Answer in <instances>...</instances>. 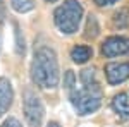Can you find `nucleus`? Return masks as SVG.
<instances>
[{
    "label": "nucleus",
    "instance_id": "obj_1",
    "mask_svg": "<svg viewBox=\"0 0 129 127\" xmlns=\"http://www.w3.org/2000/svg\"><path fill=\"white\" fill-rule=\"evenodd\" d=\"M31 81L41 89H53L60 82V69L57 53L52 47L41 45L35 48L31 60Z\"/></svg>",
    "mask_w": 129,
    "mask_h": 127
},
{
    "label": "nucleus",
    "instance_id": "obj_2",
    "mask_svg": "<svg viewBox=\"0 0 129 127\" xmlns=\"http://www.w3.org/2000/svg\"><path fill=\"white\" fill-rule=\"evenodd\" d=\"M83 5L79 0H64L57 9L53 10V22L55 28L62 34H74L78 33L83 21Z\"/></svg>",
    "mask_w": 129,
    "mask_h": 127
},
{
    "label": "nucleus",
    "instance_id": "obj_3",
    "mask_svg": "<svg viewBox=\"0 0 129 127\" xmlns=\"http://www.w3.org/2000/svg\"><path fill=\"white\" fill-rule=\"evenodd\" d=\"M69 100L76 113L81 117H86L95 113L102 107V95L91 93L84 88H74L69 91Z\"/></svg>",
    "mask_w": 129,
    "mask_h": 127
},
{
    "label": "nucleus",
    "instance_id": "obj_4",
    "mask_svg": "<svg viewBox=\"0 0 129 127\" xmlns=\"http://www.w3.org/2000/svg\"><path fill=\"white\" fill-rule=\"evenodd\" d=\"M22 112H24L26 124L29 127H41L45 118V107L41 98L31 88H26L22 93Z\"/></svg>",
    "mask_w": 129,
    "mask_h": 127
},
{
    "label": "nucleus",
    "instance_id": "obj_5",
    "mask_svg": "<svg viewBox=\"0 0 129 127\" xmlns=\"http://www.w3.org/2000/svg\"><path fill=\"white\" fill-rule=\"evenodd\" d=\"M100 52L105 59H115L129 55V38L127 36H109L103 39Z\"/></svg>",
    "mask_w": 129,
    "mask_h": 127
},
{
    "label": "nucleus",
    "instance_id": "obj_6",
    "mask_svg": "<svg viewBox=\"0 0 129 127\" xmlns=\"http://www.w3.org/2000/svg\"><path fill=\"white\" fill-rule=\"evenodd\" d=\"M105 79L110 86L122 84L129 79V62H109L103 67Z\"/></svg>",
    "mask_w": 129,
    "mask_h": 127
},
{
    "label": "nucleus",
    "instance_id": "obj_7",
    "mask_svg": "<svg viewBox=\"0 0 129 127\" xmlns=\"http://www.w3.org/2000/svg\"><path fill=\"white\" fill-rule=\"evenodd\" d=\"M14 101V88L7 77H0V117H4Z\"/></svg>",
    "mask_w": 129,
    "mask_h": 127
},
{
    "label": "nucleus",
    "instance_id": "obj_8",
    "mask_svg": "<svg viewBox=\"0 0 129 127\" xmlns=\"http://www.w3.org/2000/svg\"><path fill=\"white\" fill-rule=\"evenodd\" d=\"M79 81H81V84H83L84 89H88L91 93H96V95H103L102 86H100V81H98V76H96V70L93 67L83 69L79 74Z\"/></svg>",
    "mask_w": 129,
    "mask_h": 127
},
{
    "label": "nucleus",
    "instance_id": "obj_9",
    "mask_svg": "<svg viewBox=\"0 0 129 127\" xmlns=\"http://www.w3.org/2000/svg\"><path fill=\"white\" fill-rule=\"evenodd\" d=\"M112 110L115 115L122 120H129V95L127 93H117L112 98Z\"/></svg>",
    "mask_w": 129,
    "mask_h": 127
},
{
    "label": "nucleus",
    "instance_id": "obj_10",
    "mask_svg": "<svg viewBox=\"0 0 129 127\" xmlns=\"http://www.w3.org/2000/svg\"><path fill=\"white\" fill-rule=\"evenodd\" d=\"M71 59L74 64H78V65H83V64H86L91 57H93V50L91 47L88 45H76V47H72L71 48Z\"/></svg>",
    "mask_w": 129,
    "mask_h": 127
},
{
    "label": "nucleus",
    "instance_id": "obj_11",
    "mask_svg": "<svg viewBox=\"0 0 129 127\" xmlns=\"http://www.w3.org/2000/svg\"><path fill=\"white\" fill-rule=\"evenodd\" d=\"M100 34V24H98V19H96V16H88V21H86V29H84V36L86 38H96Z\"/></svg>",
    "mask_w": 129,
    "mask_h": 127
},
{
    "label": "nucleus",
    "instance_id": "obj_12",
    "mask_svg": "<svg viewBox=\"0 0 129 127\" xmlns=\"http://www.w3.org/2000/svg\"><path fill=\"white\" fill-rule=\"evenodd\" d=\"M114 26L119 28V29H124L129 26V9L122 7L119 9L115 14H114Z\"/></svg>",
    "mask_w": 129,
    "mask_h": 127
},
{
    "label": "nucleus",
    "instance_id": "obj_13",
    "mask_svg": "<svg viewBox=\"0 0 129 127\" xmlns=\"http://www.w3.org/2000/svg\"><path fill=\"white\" fill-rule=\"evenodd\" d=\"M10 5L17 14H26L35 9V0H10Z\"/></svg>",
    "mask_w": 129,
    "mask_h": 127
},
{
    "label": "nucleus",
    "instance_id": "obj_14",
    "mask_svg": "<svg viewBox=\"0 0 129 127\" xmlns=\"http://www.w3.org/2000/svg\"><path fill=\"white\" fill-rule=\"evenodd\" d=\"M14 36H16V53L19 57H22L24 52H26V45H24V36H22L17 24H14Z\"/></svg>",
    "mask_w": 129,
    "mask_h": 127
},
{
    "label": "nucleus",
    "instance_id": "obj_15",
    "mask_svg": "<svg viewBox=\"0 0 129 127\" xmlns=\"http://www.w3.org/2000/svg\"><path fill=\"white\" fill-rule=\"evenodd\" d=\"M76 81H78V77H76V74L72 70H66L64 72V88L67 91L76 88Z\"/></svg>",
    "mask_w": 129,
    "mask_h": 127
},
{
    "label": "nucleus",
    "instance_id": "obj_16",
    "mask_svg": "<svg viewBox=\"0 0 129 127\" xmlns=\"http://www.w3.org/2000/svg\"><path fill=\"white\" fill-rule=\"evenodd\" d=\"M0 127H22V124H21L17 118L9 117V118H7V120H5V122H4V124H2Z\"/></svg>",
    "mask_w": 129,
    "mask_h": 127
},
{
    "label": "nucleus",
    "instance_id": "obj_17",
    "mask_svg": "<svg viewBox=\"0 0 129 127\" xmlns=\"http://www.w3.org/2000/svg\"><path fill=\"white\" fill-rule=\"evenodd\" d=\"M98 7H110V5H114L117 0H93Z\"/></svg>",
    "mask_w": 129,
    "mask_h": 127
},
{
    "label": "nucleus",
    "instance_id": "obj_18",
    "mask_svg": "<svg viewBox=\"0 0 129 127\" xmlns=\"http://www.w3.org/2000/svg\"><path fill=\"white\" fill-rule=\"evenodd\" d=\"M5 22V4L4 0H0V26Z\"/></svg>",
    "mask_w": 129,
    "mask_h": 127
},
{
    "label": "nucleus",
    "instance_id": "obj_19",
    "mask_svg": "<svg viewBox=\"0 0 129 127\" xmlns=\"http://www.w3.org/2000/svg\"><path fill=\"white\" fill-rule=\"evenodd\" d=\"M47 127H60V125H59V124H57V122H50V124H48V125H47Z\"/></svg>",
    "mask_w": 129,
    "mask_h": 127
},
{
    "label": "nucleus",
    "instance_id": "obj_20",
    "mask_svg": "<svg viewBox=\"0 0 129 127\" xmlns=\"http://www.w3.org/2000/svg\"><path fill=\"white\" fill-rule=\"evenodd\" d=\"M45 2H47V4H55L57 0H45Z\"/></svg>",
    "mask_w": 129,
    "mask_h": 127
}]
</instances>
